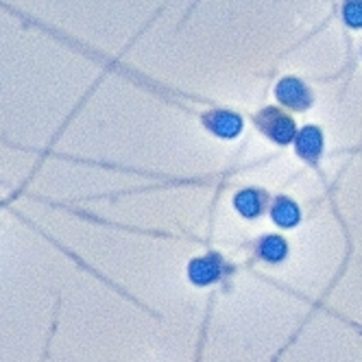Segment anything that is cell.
<instances>
[{"label":"cell","instance_id":"obj_1","mask_svg":"<svg viewBox=\"0 0 362 362\" xmlns=\"http://www.w3.org/2000/svg\"><path fill=\"white\" fill-rule=\"evenodd\" d=\"M257 124H260L262 132L277 144H288L295 138V120L284 114L281 110H275V107L264 110L257 116Z\"/></svg>","mask_w":362,"mask_h":362},{"label":"cell","instance_id":"obj_2","mask_svg":"<svg viewBox=\"0 0 362 362\" xmlns=\"http://www.w3.org/2000/svg\"><path fill=\"white\" fill-rule=\"evenodd\" d=\"M275 94H277L279 103H284V105L291 110H305V107H310V103H313L310 90L299 79H295V76L281 79L275 88Z\"/></svg>","mask_w":362,"mask_h":362},{"label":"cell","instance_id":"obj_3","mask_svg":"<svg viewBox=\"0 0 362 362\" xmlns=\"http://www.w3.org/2000/svg\"><path fill=\"white\" fill-rule=\"evenodd\" d=\"M203 124L221 138H234L243 132V118L234 112H210L203 116Z\"/></svg>","mask_w":362,"mask_h":362},{"label":"cell","instance_id":"obj_4","mask_svg":"<svg viewBox=\"0 0 362 362\" xmlns=\"http://www.w3.org/2000/svg\"><path fill=\"white\" fill-rule=\"evenodd\" d=\"M295 146H297V153L301 155L303 160L308 162H317L319 155L323 151V134L319 127H303L301 132L297 134V140H295Z\"/></svg>","mask_w":362,"mask_h":362},{"label":"cell","instance_id":"obj_5","mask_svg":"<svg viewBox=\"0 0 362 362\" xmlns=\"http://www.w3.org/2000/svg\"><path fill=\"white\" fill-rule=\"evenodd\" d=\"M188 275L197 286H208V284H212L221 275V260L216 255L197 257L188 267Z\"/></svg>","mask_w":362,"mask_h":362},{"label":"cell","instance_id":"obj_6","mask_svg":"<svg viewBox=\"0 0 362 362\" xmlns=\"http://www.w3.org/2000/svg\"><path fill=\"white\" fill-rule=\"evenodd\" d=\"M271 218L279 225V227H295L301 221V210L299 205L286 197H281L273 203L271 208Z\"/></svg>","mask_w":362,"mask_h":362},{"label":"cell","instance_id":"obj_7","mask_svg":"<svg viewBox=\"0 0 362 362\" xmlns=\"http://www.w3.org/2000/svg\"><path fill=\"white\" fill-rule=\"evenodd\" d=\"M234 205H236V210L247 218L257 216L262 210V194L255 192V190H243V192L236 194Z\"/></svg>","mask_w":362,"mask_h":362},{"label":"cell","instance_id":"obj_8","mask_svg":"<svg viewBox=\"0 0 362 362\" xmlns=\"http://www.w3.org/2000/svg\"><path fill=\"white\" fill-rule=\"evenodd\" d=\"M257 249H260V255L267 262H279L288 253V245L281 236H267Z\"/></svg>","mask_w":362,"mask_h":362},{"label":"cell","instance_id":"obj_9","mask_svg":"<svg viewBox=\"0 0 362 362\" xmlns=\"http://www.w3.org/2000/svg\"><path fill=\"white\" fill-rule=\"evenodd\" d=\"M343 20L351 29H362V3H347L343 7Z\"/></svg>","mask_w":362,"mask_h":362}]
</instances>
